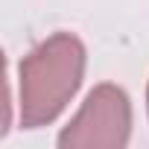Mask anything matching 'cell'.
Returning <instances> with one entry per match:
<instances>
[{
    "instance_id": "1",
    "label": "cell",
    "mask_w": 149,
    "mask_h": 149,
    "mask_svg": "<svg viewBox=\"0 0 149 149\" xmlns=\"http://www.w3.org/2000/svg\"><path fill=\"white\" fill-rule=\"evenodd\" d=\"M88 53L79 35L53 32L18 64V117L24 129H41L61 117L85 79Z\"/></svg>"
},
{
    "instance_id": "2",
    "label": "cell",
    "mask_w": 149,
    "mask_h": 149,
    "mask_svg": "<svg viewBox=\"0 0 149 149\" xmlns=\"http://www.w3.org/2000/svg\"><path fill=\"white\" fill-rule=\"evenodd\" d=\"M132 137V100L114 85H97L82 108L70 117V123L58 132L61 149H123Z\"/></svg>"
},
{
    "instance_id": "3",
    "label": "cell",
    "mask_w": 149,
    "mask_h": 149,
    "mask_svg": "<svg viewBox=\"0 0 149 149\" xmlns=\"http://www.w3.org/2000/svg\"><path fill=\"white\" fill-rule=\"evenodd\" d=\"M146 111H149V85H146Z\"/></svg>"
}]
</instances>
